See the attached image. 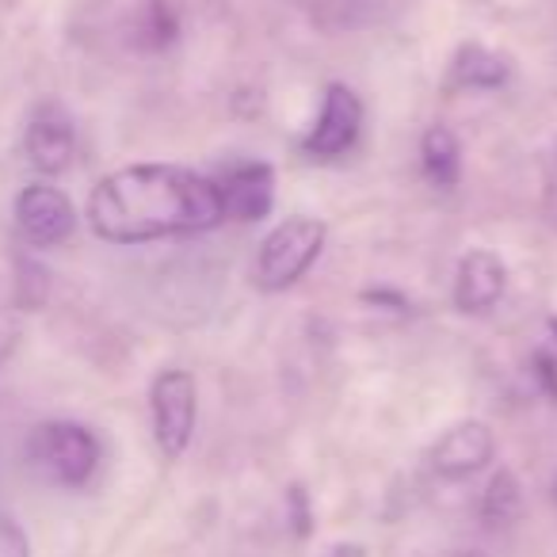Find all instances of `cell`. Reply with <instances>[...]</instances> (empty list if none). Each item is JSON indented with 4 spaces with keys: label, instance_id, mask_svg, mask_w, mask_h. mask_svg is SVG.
Returning a JSON list of instances; mask_svg holds the SVG:
<instances>
[{
    "label": "cell",
    "instance_id": "2",
    "mask_svg": "<svg viewBox=\"0 0 557 557\" xmlns=\"http://www.w3.org/2000/svg\"><path fill=\"white\" fill-rule=\"evenodd\" d=\"M27 458L47 481L62 488H81L100 466V443L88 428L73 424V420H50L32 432Z\"/></svg>",
    "mask_w": 557,
    "mask_h": 557
},
{
    "label": "cell",
    "instance_id": "14",
    "mask_svg": "<svg viewBox=\"0 0 557 557\" xmlns=\"http://www.w3.org/2000/svg\"><path fill=\"white\" fill-rule=\"evenodd\" d=\"M180 35V20L169 9V0H146L134 20V47L141 50H164L172 47Z\"/></svg>",
    "mask_w": 557,
    "mask_h": 557
},
{
    "label": "cell",
    "instance_id": "3",
    "mask_svg": "<svg viewBox=\"0 0 557 557\" xmlns=\"http://www.w3.org/2000/svg\"><path fill=\"white\" fill-rule=\"evenodd\" d=\"M325 225L318 218H287L283 225L263 237L260 256H256V283L263 290H287L298 278L318 263L321 248H325Z\"/></svg>",
    "mask_w": 557,
    "mask_h": 557
},
{
    "label": "cell",
    "instance_id": "6",
    "mask_svg": "<svg viewBox=\"0 0 557 557\" xmlns=\"http://www.w3.org/2000/svg\"><path fill=\"white\" fill-rule=\"evenodd\" d=\"M16 222L32 245L50 248L73 237V230H77V210H73V202L65 199L58 187L32 184V187H24L16 199Z\"/></svg>",
    "mask_w": 557,
    "mask_h": 557
},
{
    "label": "cell",
    "instance_id": "10",
    "mask_svg": "<svg viewBox=\"0 0 557 557\" xmlns=\"http://www.w3.org/2000/svg\"><path fill=\"white\" fill-rule=\"evenodd\" d=\"M218 195H222L225 218L260 222L271 210V202H275V176H271V169L260 161L233 164L222 176V184H218Z\"/></svg>",
    "mask_w": 557,
    "mask_h": 557
},
{
    "label": "cell",
    "instance_id": "7",
    "mask_svg": "<svg viewBox=\"0 0 557 557\" xmlns=\"http://www.w3.org/2000/svg\"><path fill=\"white\" fill-rule=\"evenodd\" d=\"M493 432H488V424H481V420H462V424L447 428V432L440 435V443L432 447V470L440 473V478L447 481H462L470 478V473L485 470L488 462H493Z\"/></svg>",
    "mask_w": 557,
    "mask_h": 557
},
{
    "label": "cell",
    "instance_id": "1",
    "mask_svg": "<svg viewBox=\"0 0 557 557\" xmlns=\"http://www.w3.org/2000/svg\"><path fill=\"white\" fill-rule=\"evenodd\" d=\"M225 218L218 184L176 164H131L96 184L88 222L111 245L207 233Z\"/></svg>",
    "mask_w": 557,
    "mask_h": 557
},
{
    "label": "cell",
    "instance_id": "18",
    "mask_svg": "<svg viewBox=\"0 0 557 557\" xmlns=\"http://www.w3.org/2000/svg\"><path fill=\"white\" fill-rule=\"evenodd\" d=\"M363 302H371V306H394L397 313L405 310V298L401 295H394V290H363Z\"/></svg>",
    "mask_w": 557,
    "mask_h": 557
},
{
    "label": "cell",
    "instance_id": "4",
    "mask_svg": "<svg viewBox=\"0 0 557 557\" xmlns=\"http://www.w3.org/2000/svg\"><path fill=\"white\" fill-rule=\"evenodd\" d=\"M153 405V435L164 458H180L191 443L195 417H199V389L187 371H161L149 389Z\"/></svg>",
    "mask_w": 557,
    "mask_h": 557
},
{
    "label": "cell",
    "instance_id": "8",
    "mask_svg": "<svg viewBox=\"0 0 557 557\" xmlns=\"http://www.w3.org/2000/svg\"><path fill=\"white\" fill-rule=\"evenodd\" d=\"M508 268L488 248H470L455 271V306L462 313H488L504 298Z\"/></svg>",
    "mask_w": 557,
    "mask_h": 557
},
{
    "label": "cell",
    "instance_id": "12",
    "mask_svg": "<svg viewBox=\"0 0 557 557\" xmlns=\"http://www.w3.org/2000/svg\"><path fill=\"white\" fill-rule=\"evenodd\" d=\"M519 511H523V485L511 470H496L481 493V523L488 531H504L516 523Z\"/></svg>",
    "mask_w": 557,
    "mask_h": 557
},
{
    "label": "cell",
    "instance_id": "19",
    "mask_svg": "<svg viewBox=\"0 0 557 557\" xmlns=\"http://www.w3.org/2000/svg\"><path fill=\"white\" fill-rule=\"evenodd\" d=\"M549 333H554V336H557V318H554V321H549Z\"/></svg>",
    "mask_w": 557,
    "mask_h": 557
},
{
    "label": "cell",
    "instance_id": "20",
    "mask_svg": "<svg viewBox=\"0 0 557 557\" xmlns=\"http://www.w3.org/2000/svg\"><path fill=\"white\" fill-rule=\"evenodd\" d=\"M462 557H481V554H478V549H470V554H462Z\"/></svg>",
    "mask_w": 557,
    "mask_h": 557
},
{
    "label": "cell",
    "instance_id": "5",
    "mask_svg": "<svg viewBox=\"0 0 557 557\" xmlns=\"http://www.w3.org/2000/svg\"><path fill=\"white\" fill-rule=\"evenodd\" d=\"M359 126H363V103H359V96L348 85H329L318 126L306 138V153L313 161H333V157L348 153L359 138Z\"/></svg>",
    "mask_w": 557,
    "mask_h": 557
},
{
    "label": "cell",
    "instance_id": "9",
    "mask_svg": "<svg viewBox=\"0 0 557 557\" xmlns=\"http://www.w3.org/2000/svg\"><path fill=\"white\" fill-rule=\"evenodd\" d=\"M73 149H77V138H73V123L65 119V111H58L54 103L35 111L24 134V153L32 169H39L42 176L65 172L73 161Z\"/></svg>",
    "mask_w": 557,
    "mask_h": 557
},
{
    "label": "cell",
    "instance_id": "16",
    "mask_svg": "<svg viewBox=\"0 0 557 557\" xmlns=\"http://www.w3.org/2000/svg\"><path fill=\"white\" fill-rule=\"evenodd\" d=\"M0 557H32V542L9 516H0Z\"/></svg>",
    "mask_w": 557,
    "mask_h": 557
},
{
    "label": "cell",
    "instance_id": "15",
    "mask_svg": "<svg viewBox=\"0 0 557 557\" xmlns=\"http://www.w3.org/2000/svg\"><path fill=\"white\" fill-rule=\"evenodd\" d=\"M531 374H534V382H539V389H542V397H546L549 405H557V356L554 351H534L531 356Z\"/></svg>",
    "mask_w": 557,
    "mask_h": 557
},
{
    "label": "cell",
    "instance_id": "17",
    "mask_svg": "<svg viewBox=\"0 0 557 557\" xmlns=\"http://www.w3.org/2000/svg\"><path fill=\"white\" fill-rule=\"evenodd\" d=\"M287 500H290V508H295V531H298V539H306V534H310V504H306V488L302 485H290Z\"/></svg>",
    "mask_w": 557,
    "mask_h": 557
},
{
    "label": "cell",
    "instance_id": "13",
    "mask_svg": "<svg viewBox=\"0 0 557 557\" xmlns=\"http://www.w3.org/2000/svg\"><path fill=\"white\" fill-rule=\"evenodd\" d=\"M455 81L462 88H500L508 81V65L493 50L478 47V42H466L455 54Z\"/></svg>",
    "mask_w": 557,
    "mask_h": 557
},
{
    "label": "cell",
    "instance_id": "11",
    "mask_svg": "<svg viewBox=\"0 0 557 557\" xmlns=\"http://www.w3.org/2000/svg\"><path fill=\"white\" fill-rule=\"evenodd\" d=\"M420 164H424L428 180L443 191H450L462 180V149H458V138L447 126H432L420 138Z\"/></svg>",
    "mask_w": 557,
    "mask_h": 557
}]
</instances>
